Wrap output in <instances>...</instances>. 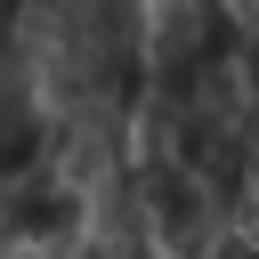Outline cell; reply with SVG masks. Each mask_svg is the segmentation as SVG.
Instances as JSON below:
<instances>
[{
  "mask_svg": "<svg viewBox=\"0 0 259 259\" xmlns=\"http://www.w3.org/2000/svg\"><path fill=\"white\" fill-rule=\"evenodd\" d=\"M243 186L259 194V130H251V154H243Z\"/></svg>",
  "mask_w": 259,
  "mask_h": 259,
  "instance_id": "7",
  "label": "cell"
},
{
  "mask_svg": "<svg viewBox=\"0 0 259 259\" xmlns=\"http://www.w3.org/2000/svg\"><path fill=\"white\" fill-rule=\"evenodd\" d=\"M24 259H40V251H24Z\"/></svg>",
  "mask_w": 259,
  "mask_h": 259,
  "instance_id": "8",
  "label": "cell"
},
{
  "mask_svg": "<svg viewBox=\"0 0 259 259\" xmlns=\"http://www.w3.org/2000/svg\"><path fill=\"white\" fill-rule=\"evenodd\" d=\"M138 186H146V210H154V243L170 251V259H210V243L227 235V194H210L186 162H170V154H146L138 162Z\"/></svg>",
  "mask_w": 259,
  "mask_h": 259,
  "instance_id": "1",
  "label": "cell"
},
{
  "mask_svg": "<svg viewBox=\"0 0 259 259\" xmlns=\"http://www.w3.org/2000/svg\"><path fill=\"white\" fill-rule=\"evenodd\" d=\"M130 130H138V113H121V105H49V170H65L89 194L97 178H113L130 162Z\"/></svg>",
  "mask_w": 259,
  "mask_h": 259,
  "instance_id": "3",
  "label": "cell"
},
{
  "mask_svg": "<svg viewBox=\"0 0 259 259\" xmlns=\"http://www.w3.org/2000/svg\"><path fill=\"white\" fill-rule=\"evenodd\" d=\"M81 235V186L65 170H16L0 178V251H65Z\"/></svg>",
  "mask_w": 259,
  "mask_h": 259,
  "instance_id": "2",
  "label": "cell"
},
{
  "mask_svg": "<svg viewBox=\"0 0 259 259\" xmlns=\"http://www.w3.org/2000/svg\"><path fill=\"white\" fill-rule=\"evenodd\" d=\"M40 162H49V105H32V113H0V178L40 170Z\"/></svg>",
  "mask_w": 259,
  "mask_h": 259,
  "instance_id": "4",
  "label": "cell"
},
{
  "mask_svg": "<svg viewBox=\"0 0 259 259\" xmlns=\"http://www.w3.org/2000/svg\"><path fill=\"white\" fill-rule=\"evenodd\" d=\"M227 8H235V24H243V32H259V0H227Z\"/></svg>",
  "mask_w": 259,
  "mask_h": 259,
  "instance_id": "6",
  "label": "cell"
},
{
  "mask_svg": "<svg viewBox=\"0 0 259 259\" xmlns=\"http://www.w3.org/2000/svg\"><path fill=\"white\" fill-rule=\"evenodd\" d=\"M210 259H259V235H243V227H227V235L210 243Z\"/></svg>",
  "mask_w": 259,
  "mask_h": 259,
  "instance_id": "5",
  "label": "cell"
}]
</instances>
